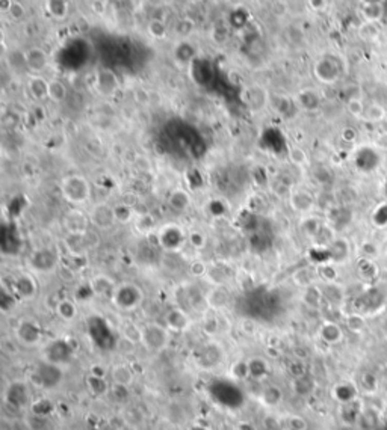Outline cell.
Listing matches in <instances>:
<instances>
[{
    "label": "cell",
    "instance_id": "cell-27",
    "mask_svg": "<svg viewBox=\"0 0 387 430\" xmlns=\"http://www.w3.org/2000/svg\"><path fill=\"white\" fill-rule=\"evenodd\" d=\"M247 101H248L249 108L257 112V110H262L268 103V95L262 86L254 85L247 91Z\"/></svg>",
    "mask_w": 387,
    "mask_h": 430
},
{
    "label": "cell",
    "instance_id": "cell-6",
    "mask_svg": "<svg viewBox=\"0 0 387 430\" xmlns=\"http://www.w3.org/2000/svg\"><path fill=\"white\" fill-rule=\"evenodd\" d=\"M287 204L294 213L300 216L312 215L313 210L318 207L316 195L304 188L292 189L291 193L287 195Z\"/></svg>",
    "mask_w": 387,
    "mask_h": 430
},
{
    "label": "cell",
    "instance_id": "cell-43",
    "mask_svg": "<svg viewBox=\"0 0 387 430\" xmlns=\"http://www.w3.org/2000/svg\"><path fill=\"white\" fill-rule=\"evenodd\" d=\"M188 244L195 251H203L207 246V236L201 230H192L188 233Z\"/></svg>",
    "mask_w": 387,
    "mask_h": 430
},
{
    "label": "cell",
    "instance_id": "cell-14",
    "mask_svg": "<svg viewBox=\"0 0 387 430\" xmlns=\"http://www.w3.org/2000/svg\"><path fill=\"white\" fill-rule=\"evenodd\" d=\"M166 204L168 207L176 212V213H185L191 209L192 206V196L191 193L183 188L172 189L168 196H166Z\"/></svg>",
    "mask_w": 387,
    "mask_h": 430
},
{
    "label": "cell",
    "instance_id": "cell-48",
    "mask_svg": "<svg viewBox=\"0 0 387 430\" xmlns=\"http://www.w3.org/2000/svg\"><path fill=\"white\" fill-rule=\"evenodd\" d=\"M207 272H209V264L200 258H195L189 263V273L194 278H206Z\"/></svg>",
    "mask_w": 387,
    "mask_h": 430
},
{
    "label": "cell",
    "instance_id": "cell-22",
    "mask_svg": "<svg viewBox=\"0 0 387 430\" xmlns=\"http://www.w3.org/2000/svg\"><path fill=\"white\" fill-rule=\"evenodd\" d=\"M322 225H324V223H322V220H321L318 216L305 215L301 216V220H300L298 228H300V233H301L304 237L310 239V240H315L316 236H318V233L321 231Z\"/></svg>",
    "mask_w": 387,
    "mask_h": 430
},
{
    "label": "cell",
    "instance_id": "cell-24",
    "mask_svg": "<svg viewBox=\"0 0 387 430\" xmlns=\"http://www.w3.org/2000/svg\"><path fill=\"white\" fill-rule=\"evenodd\" d=\"M55 311L57 317L64 322H73V320H76V317L79 314V308H78L76 302L71 299H67V297L59 299L56 302Z\"/></svg>",
    "mask_w": 387,
    "mask_h": 430
},
{
    "label": "cell",
    "instance_id": "cell-20",
    "mask_svg": "<svg viewBox=\"0 0 387 430\" xmlns=\"http://www.w3.org/2000/svg\"><path fill=\"white\" fill-rule=\"evenodd\" d=\"M28 89L32 98L36 101H43L49 98V80L40 74H35L29 79Z\"/></svg>",
    "mask_w": 387,
    "mask_h": 430
},
{
    "label": "cell",
    "instance_id": "cell-8",
    "mask_svg": "<svg viewBox=\"0 0 387 430\" xmlns=\"http://www.w3.org/2000/svg\"><path fill=\"white\" fill-rule=\"evenodd\" d=\"M313 74L324 85H333L340 77V65L332 56H324L313 65Z\"/></svg>",
    "mask_w": 387,
    "mask_h": 430
},
{
    "label": "cell",
    "instance_id": "cell-26",
    "mask_svg": "<svg viewBox=\"0 0 387 430\" xmlns=\"http://www.w3.org/2000/svg\"><path fill=\"white\" fill-rule=\"evenodd\" d=\"M384 15V6L381 2H366L361 6V17L364 22L378 23Z\"/></svg>",
    "mask_w": 387,
    "mask_h": 430
},
{
    "label": "cell",
    "instance_id": "cell-9",
    "mask_svg": "<svg viewBox=\"0 0 387 430\" xmlns=\"http://www.w3.org/2000/svg\"><path fill=\"white\" fill-rule=\"evenodd\" d=\"M62 225L67 234H86L89 233L91 220L88 213H85L78 207H73L68 212H65L62 217Z\"/></svg>",
    "mask_w": 387,
    "mask_h": 430
},
{
    "label": "cell",
    "instance_id": "cell-5",
    "mask_svg": "<svg viewBox=\"0 0 387 430\" xmlns=\"http://www.w3.org/2000/svg\"><path fill=\"white\" fill-rule=\"evenodd\" d=\"M61 263V257L53 248L43 246L35 249L29 257V266L35 273L49 275L53 273Z\"/></svg>",
    "mask_w": 387,
    "mask_h": 430
},
{
    "label": "cell",
    "instance_id": "cell-1",
    "mask_svg": "<svg viewBox=\"0 0 387 430\" xmlns=\"http://www.w3.org/2000/svg\"><path fill=\"white\" fill-rule=\"evenodd\" d=\"M59 189H61L62 198L68 204H71L73 207L85 206L92 198L91 183H89V180L85 175H81V174L65 175L61 180V183H59Z\"/></svg>",
    "mask_w": 387,
    "mask_h": 430
},
{
    "label": "cell",
    "instance_id": "cell-40",
    "mask_svg": "<svg viewBox=\"0 0 387 430\" xmlns=\"http://www.w3.org/2000/svg\"><path fill=\"white\" fill-rule=\"evenodd\" d=\"M86 383H88V388L97 394V396H102V394H106L109 391V385L106 382V379L102 376H95V375H91L86 377Z\"/></svg>",
    "mask_w": 387,
    "mask_h": 430
},
{
    "label": "cell",
    "instance_id": "cell-21",
    "mask_svg": "<svg viewBox=\"0 0 387 430\" xmlns=\"http://www.w3.org/2000/svg\"><path fill=\"white\" fill-rule=\"evenodd\" d=\"M328 252H330V258H332V263L334 264H340L343 263L345 260H348L350 257V252H351V248H350V243L346 239H342V237H336L330 246L327 248Z\"/></svg>",
    "mask_w": 387,
    "mask_h": 430
},
{
    "label": "cell",
    "instance_id": "cell-15",
    "mask_svg": "<svg viewBox=\"0 0 387 430\" xmlns=\"http://www.w3.org/2000/svg\"><path fill=\"white\" fill-rule=\"evenodd\" d=\"M64 246L65 251L73 257V258H83L89 252V240H88V233L86 234H67L64 239Z\"/></svg>",
    "mask_w": 387,
    "mask_h": 430
},
{
    "label": "cell",
    "instance_id": "cell-44",
    "mask_svg": "<svg viewBox=\"0 0 387 430\" xmlns=\"http://www.w3.org/2000/svg\"><path fill=\"white\" fill-rule=\"evenodd\" d=\"M345 324L346 327L351 331V332H361L364 327H366V320L361 314H357V313H353V314H348L345 317Z\"/></svg>",
    "mask_w": 387,
    "mask_h": 430
},
{
    "label": "cell",
    "instance_id": "cell-7",
    "mask_svg": "<svg viewBox=\"0 0 387 430\" xmlns=\"http://www.w3.org/2000/svg\"><path fill=\"white\" fill-rule=\"evenodd\" d=\"M89 220H91V225L97 230H102V231H106V230H111L112 227L117 223V217H115V209L113 206H109L106 202H97L94 204L89 212Z\"/></svg>",
    "mask_w": 387,
    "mask_h": 430
},
{
    "label": "cell",
    "instance_id": "cell-10",
    "mask_svg": "<svg viewBox=\"0 0 387 430\" xmlns=\"http://www.w3.org/2000/svg\"><path fill=\"white\" fill-rule=\"evenodd\" d=\"M15 338L28 347L36 346L43 338V329L33 320H22L15 327Z\"/></svg>",
    "mask_w": 387,
    "mask_h": 430
},
{
    "label": "cell",
    "instance_id": "cell-47",
    "mask_svg": "<svg viewBox=\"0 0 387 430\" xmlns=\"http://www.w3.org/2000/svg\"><path fill=\"white\" fill-rule=\"evenodd\" d=\"M281 400V390L277 386H268L262 394V402L266 406H276Z\"/></svg>",
    "mask_w": 387,
    "mask_h": 430
},
{
    "label": "cell",
    "instance_id": "cell-54",
    "mask_svg": "<svg viewBox=\"0 0 387 430\" xmlns=\"http://www.w3.org/2000/svg\"><path fill=\"white\" fill-rule=\"evenodd\" d=\"M135 98H137L138 103L145 105V103H148V100H150V94H148L145 89H138V91L135 92Z\"/></svg>",
    "mask_w": 387,
    "mask_h": 430
},
{
    "label": "cell",
    "instance_id": "cell-30",
    "mask_svg": "<svg viewBox=\"0 0 387 430\" xmlns=\"http://www.w3.org/2000/svg\"><path fill=\"white\" fill-rule=\"evenodd\" d=\"M206 299H207V305L209 306H212L215 310H222L228 303V293H227V290L222 285H215L206 295Z\"/></svg>",
    "mask_w": 387,
    "mask_h": 430
},
{
    "label": "cell",
    "instance_id": "cell-33",
    "mask_svg": "<svg viewBox=\"0 0 387 430\" xmlns=\"http://www.w3.org/2000/svg\"><path fill=\"white\" fill-rule=\"evenodd\" d=\"M68 97V89L65 83L59 79H52L49 80V100L53 103H64Z\"/></svg>",
    "mask_w": 387,
    "mask_h": 430
},
{
    "label": "cell",
    "instance_id": "cell-51",
    "mask_svg": "<svg viewBox=\"0 0 387 430\" xmlns=\"http://www.w3.org/2000/svg\"><path fill=\"white\" fill-rule=\"evenodd\" d=\"M307 6L313 12H324L328 6V2L327 0H307Z\"/></svg>",
    "mask_w": 387,
    "mask_h": 430
},
{
    "label": "cell",
    "instance_id": "cell-25",
    "mask_svg": "<svg viewBox=\"0 0 387 430\" xmlns=\"http://www.w3.org/2000/svg\"><path fill=\"white\" fill-rule=\"evenodd\" d=\"M111 379L113 383L123 385V386H130L135 382V372L127 365V364H117L113 365L109 372Z\"/></svg>",
    "mask_w": 387,
    "mask_h": 430
},
{
    "label": "cell",
    "instance_id": "cell-12",
    "mask_svg": "<svg viewBox=\"0 0 387 430\" xmlns=\"http://www.w3.org/2000/svg\"><path fill=\"white\" fill-rule=\"evenodd\" d=\"M192 317L188 311H185L182 306H174L168 310L165 314V326L171 332H186L192 326Z\"/></svg>",
    "mask_w": 387,
    "mask_h": 430
},
{
    "label": "cell",
    "instance_id": "cell-36",
    "mask_svg": "<svg viewBox=\"0 0 387 430\" xmlns=\"http://www.w3.org/2000/svg\"><path fill=\"white\" fill-rule=\"evenodd\" d=\"M113 209H115L117 223L126 225V223L133 222V220H135V217H137L135 207H133V206H129V204H126V202H120V204L113 206Z\"/></svg>",
    "mask_w": 387,
    "mask_h": 430
},
{
    "label": "cell",
    "instance_id": "cell-52",
    "mask_svg": "<svg viewBox=\"0 0 387 430\" xmlns=\"http://www.w3.org/2000/svg\"><path fill=\"white\" fill-rule=\"evenodd\" d=\"M91 9H92V12L97 14V15H105V14H106V9H108V5H106L105 0H92Z\"/></svg>",
    "mask_w": 387,
    "mask_h": 430
},
{
    "label": "cell",
    "instance_id": "cell-39",
    "mask_svg": "<svg viewBox=\"0 0 387 430\" xmlns=\"http://www.w3.org/2000/svg\"><path fill=\"white\" fill-rule=\"evenodd\" d=\"M337 264H334V263H322V264H319L318 268H316V272H318V276L324 281V282H327V284H334L336 282V279H337V276H339V272H337V268H336Z\"/></svg>",
    "mask_w": 387,
    "mask_h": 430
},
{
    "label": "cell",
    "instance_id": "cell-56",
    "mask_svg": "<svg viewBox=\"0 0 387 430\" xmlns=\"http://www.w3.org/2000/svg\"><path fill=\"white\" fill-rule=\"evenodd\" d=\"M14 2H15V0H14Z\"/></svg>",
    "mask_w": 387,
    "mask_h": 430
},
{
    "label": "cell",
    "instance_id": "cell-53",
    "mask_svg": "<svg viewBox=\"0 0 387 430\" xmlns=\"http://www.w3.org/2000/svg\"><path fill=\"white\" fill-rule=\"evenodd\" d=\"M340 137H342L345 142L353 144V142H356V139H357V132H356L353 127H345V129L342 130V133H340Z\"/></svg>",
    "mask_w": 387,
    "mask_h": 430
},
{
    "label": "cell",
    "instance_id": "cell-50",
    "mask_svg": "<svg viewBox=\"0 0 387 430\" xmlns=\"http://www.w3.org/2000/svg\"><path fill=\"white\" fill-rule=\"evenodd\" d=\"M289 12V6L286 3V0H277L273 5V14L277 17H284Z\"/></svg>",
    "mask_w": 387,
    "mask_h": 430
},
{
    "label": "cell",
    "instance_id": "cell-31",
    "mask_svg": "<svg viewBox=\"0 0 387 430\" xmlns=\"http://www.w3.org/2000/svg\"><path fill=\"white\" fill-rule=\"evenodd\" d=\"M357 35L361 41L364 43H375L381 36V29L378 23H371V22H363L357 29Z\"/></svg>",
    "mask_w": 387,
    "mask_h": 430
},
{
    "label": "cell",
    "instance_id": "cell-29",
    "mask_svg": "<svg viewBox=\"0 0 387 430\" xmlns=\"http://www.w3.org/2000/svg\"><path fill=\"white\" fill-rule=\"evenodd\" d=\"M316 276H318L316 269H313V268H310V266H304V268H300V269L294 272L292 279H294V282H295L298 287L305 289V287L315 284Z\"/></svg>",
    "mask_w": 387,
    "mask_h": 430
},
{
    "label": "cell",
    "instance_id": "cell-46",
    "mask_svg": "<svg viewBox=\"0 0 387 430\" xmlns=\"http://www.w3.org/2000/svg\"><path fill=\"white\" fill-rule=\"evenodd\" d=\"M364 109H366V106H364V103L361 101V98H359V97H351V98H348V101H346V110H348V113H350L351 116H354V118H357V119H361V118H363V113H364Z\"/></svg>",
    "mask_w": 387,
    "mask_h": 430
},
{
    "label": "cell",
    "instance_id": "cell-28",
    "mask_svg": "<svg viewBox=\"0 0 387 430\" xmlns=\"http://www.w3.org/2000/svg\"><path fill=\"white\" fill-rule=\"evenodd\" d=\"M322 299H324V290H321L316 284L303 289L301 300L308 308H319L322 303Z\"/></svg>",
    "mask_w": 387,
    "mask_h": 430
},
{
    "label": "cell",
    "instance_id": "cell-45",
    "mask_svg": "<svg viewBox=\"0 0 387 430\" xmlns=\"http://www.w3.org/2000/svg\"><path fill=\"white\" fill-rule=\"evenodd\" d=\"M147 30H148V33H150L153 38H156V39H164V38H166V33H168V29H166L165 23H164L162 20H158V18H153V20L148 23Z\"/></svg>",
    "mask_w": 387,
    "mask_h": 430
},
{
    "label": "cell",
    "instance_id": "cell-19",
    "mask_svg": "<svg viewBox=\"0 0 387 430\" xmlns=\"http://www.w3.org/2000/svg\"><path fill=\"white\" fill-rule=\"evenodd\" d=\"M319 338L330 346L339 344L343 340V329L336 322L327 320L319 326Z\"/></svg>",
    "mask_w": 387,
    "mask_h": 430
},
{
    "label": "cell",
    "instance_id": "cell-42",
    "mask_svg": "<svg viewBox=\"0 0 387 430\" xmlns=\"http://www.w3.org/2000/svg\"><path fill=\"white\" fill-rule=\"evenodd\" d=\"M68 11L67 2L65 0H47V12L57 20L65 18Z\"/></svg>",
    "mask_w": 387,
    "mask_h": 430
},
{
    "label": "cell",
    "instance_id": "cell-3",
    "mask_svg": "<svg viewBox=\"0 0 387 430\" xmlns=\"http://www.w3.org/2000/svg\"><path fill=\"white\" fill-rule=\"evenodd\" d=\"M169 341H171V331L165 324L153 322L142 326L141 344L148 352H153V353L164 352L169 346Z\"/></svg>",
    "mask_w": 387,
    "mask_h": 430
},
{
    "label": "cell",
    "instance_id": "cell-11",
    "mask_svg": "<svg viewBox=\"0 0 387 430\" xmlns=\"http://www.w3.org/2000/svg\"><path fill=\"white\" fill-rule=\"evenodd\" d=\"M11 290L17 297L30 300L38 293V284H36V279L33 275L23 272V273H18L17 276H14Z\"/></svg>",
    "mask_w": 387,
    "mask_h": 430
},
{
    "label": "cell",
    "instance_id": "cell-23",
    "mask_svg": "<svg viewBox=\"0 0 387 430\" xmlns=\"http://www.w3.org/2000/svg\"><path fill=\"white\" fill-rule=\"evenodd\" d=\"M133 228L135 231L142 234V236H150L153 233H156V230L159 228L158 227V220L156 217L148 213V212H144V213H139L135 217L133 220Z\"/></svg>",
    "mask_w": 387,
    "mask_h": 430
},
{
    "label": "cell",
    "instance_id": "cell-34",
    "mask_svg": "<svg viewBox=\"0 0 387 430\" xmlns=\"http://www.w3.org/2000/svg\"><path fill=\"white\" fill-rule=\"evenodd\" d=\"M387 116V112L384 106H381L380 103H371L369 106H366L364 113H363V121L371 122V124H378L381 121H384Z\"/></svg>",
    "mask_w": 387,
    "mask_h": 430
},
{
    "label": "cell",
    "instance_id": "cell-17",
    "mask_svg": "<svg viewBox=\"0 0 387 430\" xmlns=\"http://www.w3.org/2000/svg\"><path fill=\"white\" fill-rule=\"evenodd\" d=\"M117 282L112 279L109 275H105V273H99V275H94L89 281V289L91 292L94 293L95 296H100V297H105V296H112L113 290L117 289Z\"/></svg>",
    "mask_w": 387,
    "mask_h": 430
},
{
    "label": "cell",
    "instance_id": "cell-37",
    "mask_svg": "<svg viewBox=\"0 0 387 430\" xmlns=\"http://www.w3.org/2000/svg\"><path fill=\"white\" fill-rule=\"evenodd\" d=\"M228 376L235 380H245L249 377V364L248 361L238 359L235 361L228 368Z\"/></svg>",
    "mask_w": 387,
    "mask_h": 430
},
{
    "label": "cell",
    "instance_id": "cell-35",
    "mask_svg": "<svg viewBox=\"0 0 387 430\" xmlns=\"http://www.w3.org/2000/svg\"><path fill=\"white\" fill-rule=\"evenodd\" d=\"M120 332L123 338H126L132 344H141V337H142V327L133 322H124L120 326Z\"/></svg>",
    "mask_w": 387,
    "mask_h": 430
},
{
    "label": "cell",
    "instance_id": "cell-55",
    "mask_svg": "<svg viewBox=\"0 0 387 430\" xmlns=\"http://www.w3.org/2000/svg\"><path fill=\"white\" fill-rule=\"evenodd\" d=\"M12 2H14V0H0V11H2V12H9Z\"/></svg>",
    "mask_w": 387,
    "mask_h": 430
},
{
    "label": "cell",
    "instance_id": "cell-41",
    "mask_svg": "<svg viewBox=\"0 0 387 430\" xmlns=\"http://www.w3.org/2000/svg\"><path fill=\"white\" fill-rule=\"evenodd\" d=\"M249 364V377L262 379L268 375V362L262 358H253L248 361Z\"/></svg>",
    "mask_w": 387,
    "mask_h": 430
},
{
    "label": "cell",
    "instance_id": "cell-38",
    "mask_svg": "<svg viewBox=\"0 0 387 430\" xmlns=\"http://www.w3.org/2000/svg\"><path fill=\"white\" fill-rule=\"evenodd\" d=\"M287 159H289V161H291L295 168H300V169L305 168L307 163H308V156H307L305 150L304 148H301V147H298V145H294V147L289 148V151H287Z\"/></svg>",
    "mask_w": 387,
    "mask_h": 430
},
{
    "label": "cell",
    "instance_id": "cell-18",
    "mask_svg": "<svg viewBox=\"0 0 387 430\" xmlns=\"http://www.w3.org/2000/svg\"><path fill=\"white\" fill-rule=\"evenodd\" d=\"M295 103L297 106L301 109V110H305V112H315L318 109L321 108V103H322V98L319 95L318 91L312 89V88H305L303 91H300L295 97Z\"/></svg>",
    "mask_w": 387,
    "mask_h": 430
},
{
    "label": "cell",
    "instance_id": "cell-32",
    "mask_svg": "<svg viewBox=\"0 0 387 430\" xmlns=\"http://www.w3.org/2000/svg\"><path fill=\"white\" fill-rule=\"evenodd\" d=\"M222 358H224L222 350L218 346H212V344H207L201 353V362L204 368H212L214 365L221 364Z\"/></svg>",
    "mask_w": 387,
    "mask_h": 430
},
{
    "label": "cell",
    "instance_id": "cell-2",
    "mask_svg": "<svg viewBox=\"0 0 387 430\" xmlns=\"http://www.w3.org/2000/svg\"><path fill=\"white\" fill-rule=\"evenodd\" d=\"M112 303L120 311H133L144 300V292L135 282H121L111 296Z\"/></svg>",
    "mask_w": 387,
    "mask_h": 430
},
{
    "label": "cell",
    "instance_id": "cell-16",
    "mask_svg": "<svg viewBox=\"0 0 387 430\" xmlns=\"http://www.w3.org/2000/svg\"><path fill=\"white\" fill-rule=\"evenodd\" d=\"M28 70L33 74H41L49 67V54L41 47H32L25 52Z\"/></svg>",
    "mask_w": 387,
    "mask_h": 430
},
{
    "label": "cell",
    "instance_id": "cell-13",
    "mask_svg": "<svg viewBox=\"0 0 387 430\" xmlns=\"http://www.w3.org/2000/svg\"><path fill=\"white\" fill-rule=\"evenodd\" d=\"M94 86L95 91L103 97H112L120 89V80L117 74L109 68H100L95 73L94 77Z\"/></svg>",
    "mask_w": 387,
    "mask_h": 430
},
{
    "label": "cell",
    "instance_id": "cell-4",
    "mask_svg": "<svg viewBox=\"0 0 387 430\" xmlns=\"http://www.w3.org/2000/svg\"><path fill=\"white\" fill-rule=\"evenodd\" d=\"M158 244L166 252H179L188 243V233L177 223H165L156 230Z\"/></svg>",
    "mask_w": 387,
    "mask_h": 430
},
{
    "label": "cell",
    "instance_id": "cell-49",
    "mask_svg": "<svg viewBox=\"0 0 387 430\" xmlns=\"http://www.w3.org/2000/svg\"><path fill=\"white\" fill-rule=\"evenodd\" d=\"M9 17L12 18V20H15V22H20V20H23L25 18V15H26V8L20 3V2H12V5H11V9H9Z\"/></svg>",
    "mask_w": 387,
    "mask_h": 430
}]
</instances>
